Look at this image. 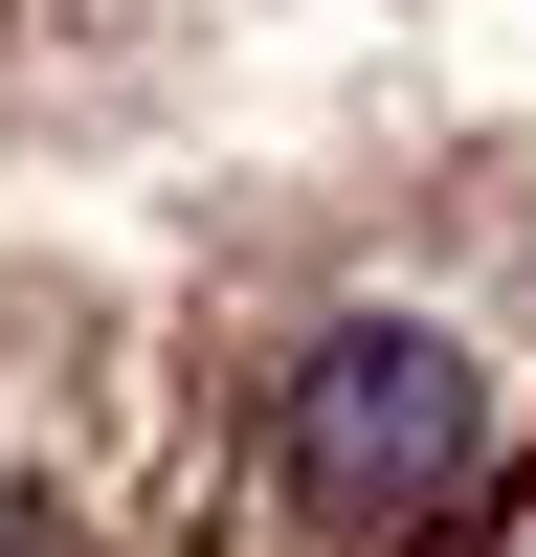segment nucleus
Instances as JSON below:
<instances>
[{
	"label": "nucleus",
	"instance_id": "obj_1",
	"mask_svg": "<svg viewBox=\"0 0 536 557\" xmlns=\"http://www.w3.org/2000/svg\"><path fill=\"white\" fill-rule=\"evenodd\" d=\"M268 469H291V513L336 535V557L447 535L470 469H491V357L425 335V312H336V335L291 357V401H268Z\"/></svg>",
	"mask_w": 536,
	"mask_h": 557
}]
</instances>
